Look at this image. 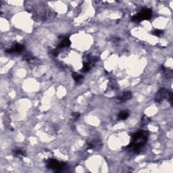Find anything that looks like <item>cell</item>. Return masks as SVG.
Wrapping results in <instances>:
<instances>
[{"instance_id": "6da1fadb", "label": "cell", "mask_w": 173, "mask_h": 173, "mask_svg": "<svg viewBox=\"0 0 173 173\" xmlns=\"http://www.w3.org/2000/svg\"><path fill=\"white\" fill-rule=\"evenodd\" d=\"M147 137L148 133L147 131H137L132 136L131 142L128 145V147L133 149L135 152H139L147 142Z\"/></svg>"}, {"instance_id": "7a4b0ae2", "label": "cell", "mask_w": 173, "mask_h": 173, "mask_svg": "<svg viewBox=\"0 0 173 173\" xmlns=\"http://www.w3.org/2000/svg\"><path fill=\"white\" fill-rule=\"evenodd\" d=\"M152 11L149 8H145L143 9H142L141 11L136 14V15L133 16L131 20L133 22H139L143 20H149L152 18Z\"/></svg>"}, {"instance_id": "3957f363", "label": "cell", "mask_w": 173, "mask_h": 173, "mask_svg": "<svg viewBox=\"0 0 173 173\" xmlns=\"http://www.w3.org/2000/svg\"><path fill=\"white\" fill-rule=\"evenodd\" d=\"M167 98L169 101L170 104L172 105V93L170 91H168L166 89H161L158 91V92L156 93L155 96L156 102H162V101Z\"/></svg>"}, {"instance_id": "277c9868", "label": "cell", "mask_w": 173, "mask_h": 173, "mask_svg": "<svg viewBox=\"0 0 173 173\" xmlns=\"http://www.w3.org/2000/svg\"><path fill=\"white\" fill-rule=\"evenodd\" d=\"M47 167L56 172H60L64 168H65L66 164L64 162L57 161L55 159H49L47 162Z\"/></svg>"}, {"instance_id": "5b68a950", "label": "cell", "mask_w": 173, "mask_h": 173, "mask_svg": "<svg viewBox=\"0 0 173 173\" xmlns=\"http://www.w3.org/2000/svg\"><path fill=\"white\" fill-rule=\"evenodd\" d=\"M24 49V46L22 44L19 43H15V44L12 45L11 47L8 49L6 51L7 53H18L21 52Z\"/></svg>"}, {"instance_id": "8992f818", "label": "cell", "mask_w": 173, "mask_h": 173, "mask_svg": "<svg viewBox=\"0 0 173 173\" xmlns=\"http://www.w3.org/2000/svg\"><path fill=\"white\" fill-rule=\"evenodd\" d=\"M61 42L57 45V49L64 48V47H69L71 45V41H70L69 38L66 37H64L62 38H60Z\"/></svg>"}, {"instance_id": "52a82bcc", "label": "cell", "mask_w": 173, "mask_h": 173, "mask_svg": "<svg viewBox=\"0 0 173 173\" xmlns=\"http://www.w3.org/2000/svg\"><path fill=\"white\" fill-rule=\"evenodd\" d=\"M132 98V93L131 91H125L123 92L122 94L118 96V99L121 102H125L130 100Z\"/></svg>"}, {"instance_id": "ba28073f", "label": "cell", "mask_w": 173, "mask_h": 173, "mask_svg": "<svg viewBox=\"0 0 173 173\" xmlns=\"http://www.w3.org/2000/svg\"><path fill=\"white\" fill-rule=\"evenodd\" d=\"M129 116V113L126 110L121 111L118 115V120H125L128 118Z\"/></svg>"}, {"instance_id": "9c48e42d", "label": "cell", "mask_w": 173, "mask_h": 173, "mask_svg": "<svg viewBox=\"0 0 173 173\" xmlns=\"http://www.w3.org/2000/svg\"><path fill=\"white\" fill-rule=\"evenodd\" d=\"M72 76H73V79L75 80V81L77 83H81L82 81H83V76L79 75V74H78V73H73Z\"/></svg>"}, {"instance_id": "30bf717a", "label": "cell", "mask_w": 173, "mask_h": 173, "mask_svg": "<svg viewBox=\"0 0 173 173\" xmlns=\"http://www.w3.org/2000/svg\"><path fill=\"white\" fill-rule=\"evenodd\" d=\"M14 154H15L16 156H25L26 154L24 151H22L21 149H16L15 151H14Z\"/></svg>"}, {"instance_id": "8fae6325", "label": "cell", "mask_w": 173, "mask_h": 173, "mask_svg": "<svg viewBox=\"0 0 173 173\" xmlns=\"http://www.w3.org/2000/svg\"><path fill=\"white\" fill-rule=\"evenodd\" d=\"M162 33H163V31L161 30H154L153 32H152V34L154 35L155 36H157V37H159L160 35H162Z\"/></svg>"}, {"instance_id": "7c38bea8", "label": "cell", "mask_w": 173, "mask_h": 173, "mask_svg": "<svg viewBox=\"0 0 173 173\" xmlns=\"http://www.w3.org/2000/svg\"><path fill=\"white\" fill-rule=\"evenodd\" d=\"M149 122V119L148 118L147 116H143V118H142V123L144 125H146V124H147Z\"/></svg>"}, {"instance_id": "4fadbf2b", "label": "cell", "mask_w": 173, "mask_h": 173, "mask_svg": "<svg viewBox=\"0 0 173 173\" xmlns=\"http://www.w3.org/2000/svg\"><path fill=\"white\" fill-rule=\"evenodd\" d=\"M72 116H73V117L75 119V120H77V118H79L80 114H79V113H78V112H75V113H73Z\"/></svg>"}]
</instances>
